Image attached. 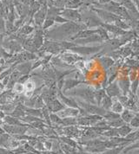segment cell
Instances as JSON below:
<instances>
[{
  "mask_svg": "<svg viewBox=\"0 0 139 154\" xmlns=\"http://www.w3.org/2000/svg\"><path fill=\"white\" fill-rule=\"evenodd\" d=\"M24 88H25V89H26L27 92H31L32 93L35 88V83L32 81H28L27 82L25 83V85H24Z\"/></svg>",
  "mask_w": 139,
  "mask_h": 154,
  "instance_id": "2e32d148",
  "label": "cell"
},
{
  "mask_svg": "<svg viewBox=\"0 0 139 154\" xmlns=\"http://www.w3.org/2000/svg\"><path fill=\"white\" fill-rule=\"evenodd\" d=\"M111 0H99V2L100 3H102V4H104V3H107V2H110Z\"/></svg>",
  "mask_w": 139,
  "mask_h": 154,
  "instance_id": "ffe728a7",
  "label": "cell"
},
{
  "mask_svg": "<svg viewBox=\"0 0 139 154\" xmlns=\"http://www.w3.org/2000/svg\"><path fill=\"white\" fill-rule=\"evenodd\" d=\"M132 129L133 128H132L131 126H128L127 124H124V126L118 127V134H119V137H123V138L127 137L132 132Z\"/></svg>",
  "mask_w": 139,
  "mask_h": 154,
  "instance_id": "3957f363",
  "label": "cell"
},
{
  "mask_svg": "<svg viewBox=\"0 0 139 154\" xmlns=\"http://www.w3.org/2000/svg\"><path fill=\"white\" fill-rule=\"evenodd\" d=\"M107 94H109V96H117L120 94L119 88H118V86L116 83H113L108 88H107Z\"/></svg>",
  "mask_w": 139,
  "mask_h": 154,
  "instance_id": "ba28073f",
  "label": "cell"
},
{
  "mask_svg": "<svg viewBox=\"0 0 139 154\" xmlns=\"http://www.w3.org/2000/svg\"><path fill=\"white\" fill-rule=\"evenodd\" d=\"M63 124H65L66 126H74L77 124V119L75 118H65V119L63 121Z\"/></svg>",
  "mask_w": 139,
  "mask_h": 154,
  "instance_id": "9a60e30c",
  "label": "cell"
},
{
  "mask_svg": "<svg viewBox=\"0 0 139 154\" xmlns=\"http://www.w3.org/2000/svg\"><path fill=\"white\" fill-rule=\"evenodd\" d=\"M137 109H138V112H139V101L137 102Z\"/></svg>",
  "mask_w": 139,
  "mask_h": 154,
  "instance_id": "7402d4cb",
  "label": "cell"
},
{
  "mask_svg": "<svg viewBox=\"0 0 139 154\" xmlns=\"http://www.w3.org/2000/svg\"><path fill=\"white\" fill-rule=\"evenodd\" d=\"M80 112H81L80 108H68L60 112L59 116L62 118H75L80 115Z\"/></svg>",
  "mask_w": 139,
  "mask_h": 154,
  "instance_id": "7a4b0ae2",
  "label": "cell"
},
{
  "mask_svg": "<svg viewBox=\"0 0 139 154\" xmlns=\"http://www.w3.org/2000/svg\"><path fill=\"white\" fill-rule=\"evenodd\" d=\"M103 108L105 110H109L110 108H111V106L113 105V102L111 100V99L110 98V96H104V100H103Z\"/></svg>",
  "mask_w": 139,
  "mask_h": 154,
  "instance_id": "8fae6325",
  "label": "cell"
},
{
  "mask_svg": "<svg viewBox=\"0 0 139 154\" xmlns=\"http://www.w3.org/2000/svg\"><path fill=\"white\" fill-rule=\"evenodd\" d=\"M111 111L114 112H117L118 114L122 113V112L124 111V106L123 104L118 100V101H115L113 103V105L111 106Z\"/></svg>",
  "mask_w": 139,
  "mask_h": 154,
  "instance_id": "52a82bcc",
  "label": "cell"
},
{
  "mask_svg": "<svg viewBox=\"0 0 139 154\" xmlns=\"http://www.w3.org/2000/svg\"><path fill=\"white\" fill-rule=\"evenodd\" d=\"M24 89H25L24 86L23 84H20V83L16 84L15 85V87H14V90L17 92V93H22Z\"/></svg>",
  "mask_w": 139,
  "mask_h": 154,
  "instance_id": "ac0fdd59",
  "label": "cell"
},
{
  "mask_svg": "<svg viewBox=\"0 0 139 154\" xmlns=\"http://www.w3.org/2000/svg\"><path fill=\"white\" fill-rule=\"evenodd\" d=\"M120 117H121L120 114H118L117 112H112V111H107L106 113L104 115V118L107 120V122L108 121H112V120L118 119Z\"/></svg>",
  "mask_w": 139,
  "mask_h": 154,
  "instance_id": "30bf717a",
  "label": "cell"
},
{
  "mask_svg": "<svg viewBox=\"0 0 139 154\" xmlns=\"http://www.w3.org/2000/svg\"><path fill=\"white\" fill-rule=\"evenodd\" d=\"M80 1H82V2H90L92 0H80Z\"/></svg>",
  "mask_w": 139,
  "mask_h": 154,
  "instance_id": "44dd1931",
  "label": "cell"
},
{
  "mask_svg": "<svg viewBox=\"0 0 139 154\" xmlns=\"http://www.w3.org/2000/svg\"><path fill=\"white\" fill-rule=\"evenodd\" d=\"M97 32V30H83L80 31L79 33H77L76 35L74 38H77V37H81V38H84V37H89L90 35H92V34Z\"/></svg>",
  "mask_w": 139,
  "mask_h": 154,
  "instance_id": "7c38bea8",
  "label": "cell"
},
{
  "mask_svg": "<svg viewBox=\"0 0 139 154\" xmlns=\"http://www.w3.org/2000/svg\"><path fill=\"white\" fill-rule=\"evenodd\" d=\"M78 104H80V106L83 108V110L85 112H87L90 114L92 115H100V116H103L106 113L107 110L104 109L103 107H100V106H97L96 105H92V104H88V103H85V102H82V101H78L77 102Z\"/></svg>",
  "mask_w": 139,
  "mask_h": 154,
  "instance_id": "6da1fadb",
  "label": "cell"
},
{
  "mask_svg": "<svg viewBox=\"0 0 139 154\" xmlns=\"http://www.w3.org/2000/svg\"><path fill=\"white\" fill-rule=\"evenodd\" d=\"M137 83H138V80H136V81L133 82V85H132V90H133L134 93L136 92V88H137Z\"/></svg>",
  "mask_w": 139,
  "mask_h": 154,
  "instance_id": "d6986e66",
  "label": "cell"
},
{
  "mask_svg": "<svg viewBox=\"0 0 139 154\" xmlns=\"http://www.w3.org/2000/svg\"><path fill=\"white\" fill-rule=\"evenodd\" d=\"M101 64L104 66V69H107V68H109V67H111V65L114 63V62L111 60L110 58H106V57H104V58H102L101 60Z\"/></svg>",
  "mask_w": 139,
  "mask_h": 154,
  "instance_id": "5bb4252c",
  "label": "cell"
},
{
  "mask_svg": "<svg viewBox=\"0 0 139 154\" xmlns=\"http://www.w3.org/2000/svg\"><path fill=\"white\" fill-rule=\"evenodd\" d=\"M63 16H65L66 17H68L70 19H72V20H77V19L81 18L78 12L76 11H73V10H68V11H63Z\"/></svg>",
  "mask_w": 139,
  "mask_h": 154,
  "instance_id": "8992f818",
  "label": "cell"
},
{
  "mask_svg": "<svg viewBox=\"0 0 139 154\" xmlns=\"http://www.w3.org/2000/svg\"><path fill=\"white\" fill-rule=\"evenodd\" d=\"M137 117H138V118H139V112H137Z\"/></svg>",
  "mask_w": 139,
  "mask_h": 154,
  "instance_id": "603a6c76",
  "label": "cell"
},
{
  "mask_svg": "<svg viewBox=\"0 0 139 154\" xmlns=\"http://www.w3.org/2000/svg\"><path fill=\"white\" fill-rule=\"evenodd\" d=\"M105 95H106V94H105V92H104V90H99V91H97L95 93V98L97 100V102L98 105H99L100 102L104 100Z\"/></svg>",
  "mask_w": 139,
  "mask_h": 154,
  "instance_id": "4fadbf2b",
  "label": "cell"
},
{
  "mask_svg": "<svg viewBox=\"0 0 139 154\" xmlns=\"http://www.w3.org/2000/svg\"><path fill=\"white\" fill-rule=\"evenodd\" d=\"M121 119L124 121L125 123H130L131 121V119L136 116L134 114V112L131 110H129V109H126L124 112L121 113Z\"/></svg>",
  "mask_w": 139,
  "mask_h": 154,
  "instance_id": "277c9868",
  "label": "cell"
},
{
  "mask_svg": "<svg viewBox=\"0 0 139 154\" xmlns=\"http://www.w3.org/2000/svg\"><path fill=\"white\" fill-rule=\"evenodd\" d=\"M129 124H130V126H131L132 128H139V118L136 115L131 119V121Z\"/></svg>",
  "mask_w": 139,
  "mask_h": 154,
  "instance_id": "e0dca14e",
  "label": "cell"
},
{
  "mask_svg": "<svg viewBox=\"0 0 139 154\" xmlns=\"http://www.w3.org/2000/svg\"><path fill=\"white\" fill-rule=\"evenodd\" d=\"M106 122H107V121H106ZM124 124L125 122L123 119H121V117L117 119H114V120H112V121H108V122H107V125H108V126H111V127H114V128H118V127H120V126H124Z\"/></svg>",
  "mask_w": 139,
  "mask_h": 154,
  "instance_id": "9c48e42d",
  "label": "cell"
},
{
  "mask_svg": "<svg viewBox=\"0 0 139 154\" xmlns=\"http://www.w3.org/2000/svg\"><path fill=\"white\" fill-rule=\"evenodd\" d=\"M97 11L98 12V14L104 18V21H106L107 23L117 20V17L115 15L112 14V13H108V12H105V11Z\"/></svg>",
  "mask_w": 139,
  "mask_h": 154,
  "instance_id": "5b68a950",
  "label": "cell"
}]
</instances>
